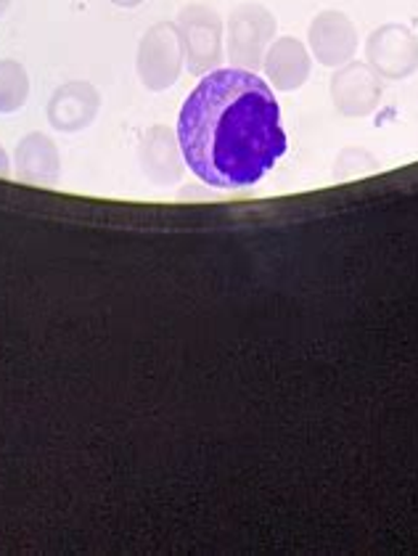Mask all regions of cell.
<instances>
[{
	"instance_id": "cell-13",
	"label": "cell",
	"mask_w": 418,
	"mask_h": 556,
	"mask_svg": "<svg viewBox=\"0 0 418 556\" xmlns=\"http://www.w3.org/2000/svg\"><path fill=\"white\" fill-rule=\"evenodd\" d=\"M0 175H9V156H5L3 147H0Z\"/></svg>"
},
{
	"instance_id": "cell-6",
	"label": "cell",
	"mask_w": 418,
	"mask_h": 556,
	"mask_svg": "<svg viewBox=\"0 0 418 556\" xmlns=\"http://www.w3.org/2000/svg\"><path fill=\"white\" fill-rule=\"evenodd\" d=\"M381 77L368 64L347 62L337 66L331 77V101L342 117L363 119L373 114L381 104Z\"/></svg>"
},
{
	"instance_id": "cell-11",
	"label": "cell",
	"mask_w": 418,
	"mask_h": 556,
	"mask_svg": "<svg viewBox=\"0 0 418 556\" xmlns=\"http://www.w3.org/2000/svg\"><path fill=\"white\" fill-rule=\"evenodd\" d=\"M16 173L29 184H53L59 178V151L42 132H29L16 147Z\"/></svg>"
},
{
	"instance_id": "cell-15",
	"label": "cell",
	"mask_w": 418,
	"mask_h": 556,
	"mask_svg": "<svg viewBox=\"0 0 418 556\" xmlns=\"http://www.w3.org/2000/svg\"><path fill=\"white\" fill-rule=\"evenodd\" d=\"M9 5H11V0H0V16H3L5 11H9Z\"/></svg>"
},
{
	"instance_id": "cell-9",
	"label": "cell",
	"mask_w": 418,
	"mask_h": 556,
	"mask_svg": "<svg viewBox=\"0 0 418 556\" xmlns=\"http://www.w3.org/2000/svg\"><path fill=\"white\" fill-rule=\"evenodd\" d=\"M313 70V59L302 40L278 38L273 40L263 59V72L268 83L281 93H292L307 83Z\"/></svg>"
},
{
	"instance_id": "cell-12",
	"label": "cell",
	"mask_w": 418,
	"mask_h": 556,
	"mask_svg": "<svg viewBox=\"0 0 418 556\" xmlns=\"http://www.w3.org/2000/svg\"><path fill=\"white\" fill-rule=\"evenodd\" d=\"M29 77L27 70L14 59L0 62V114L20 112L27 104Z\"/></svg>"
},
{
	"instance_id": "cell-3",
	"label": "cell",
	"mask_w": 418,
	"mask_h": 556,
	"mask_svg": "<svg viewBox=\"0 0 418 556\" xmlns=\"http://www.w3.org/2000/svg\"><path fill=\"white\" fill-rule=\"evenodd\" d=\"M278 22L265 5L241 3L236 5L228 20V59L230 66L257 72L263 70V59L268 53L276 35Z\"/></svg>"
},
{
	"instance_id": "cell-7",
	"label": "cell",
	"mask_w": 418,
	"mask_h": 556,
	"mask_svg": "<svg viewBox=\"0 0 418 556\" xmlns=\"http://www.w3.org/2000/svg\"><path fill=\"white\" fill-rule=\"evenodd\" d=\"M307 40H311L315 62L331 66V70L353 62L357 51V29L353 20L342 11H320L311 22Z\"/></svg>"
},
{
	"instance_id": "cell-8",
	"label": "cell",
	"mask_w": 418,
	"mask_h": 556,
	"mask_svg": "<svg viewBox=\"0 0 418 556\" xmlns=\"http://www.w3.org/2000/svg\"><path fill=\"white\" fill-rule=\"evenodd\" d=\"M101 109V96L90 83H66L48 101V123L62 132L88 128Z\"/></svg>"
},
{
	"instance_id": "cell-4",
	"label": "cell",
	"mask_w": 418,
	"mask_h": 556,
	"mask_svg": "<svg viewBox=\"0 0 418 556\" xmlns=\"http://www.w3.org/2000/svg\"><path fill=\"white\" fill-rule=\"evenodd\" d=\"M183 46L178 24L160 22L147 29L138 46V77L149 90H167L178 83L183 72Z\"/></svg>"
},
{
	"instance_id": "cell-2",
	"label": "cell",
	"mask_w": 418,
	"mask_h": 556,
	"mask_svg": "<svg viewBox=\"0 0 418 556\" xmlns=\"http://www.w3.org/2000/svg\"><path fill=\"white\" fill-rule=\"evenodd\" d=\"M178 35L191 75L204 77L223 64V20L215 9L202 3L186 5L178 14Z\"/></svg>"
},
{
	"instance_id": "cell-10",
	"label": "cell",
	"mask_w": 418,
	"mask_h": 556,
	"mask_svg": "<svg viewBox=\"0 0 418 556\" xmlns=\"http://www.w3.org/2000/svg\"><path fill=\"white\" fill-rule=\"evenodd\" d=\"M141 162L143 170L156 184H175L183 173V149L180 141L175 138V132L165 128V125H156L143 136L141 143Z\"/></svg>"
},
{
	"instance_id": "cell-14",
	"label": "cell",
	"mask_w": 418,
	"mask_h": 556,
	"mask_svg": "<svg viewBox=\"0 0 418 556\" xmlns=\"http://www.w3.org/2000/svg\"><path fill=\"white\" fill-rule=\"evenodd\" d=\"M114 5H123V9H136V5H141L143 0H112Z\"/></svg>"
},
{
	"instance_id": "cell-5",
	"label": "cell",
	"mask_w": 418,
	"mask_h": 556,
	"mask_svg": "<svg viewBox=\"0 0 418 556\" xmlns=\"http://www.w3.org/2000/svg\"><path fill=\"white\" fill-rule=\"evenodd\" d=\"M366 59L384 80H408L418 72V38L405 24H381L368 35Z\"/></svg>"
},
{
	"instance_id": "cell-1",
	"label": "cell",
	"mask_w": 418,
	"mask_h": 556,
	"mask_svg": "<svg viewBox=\"0 0 418 556\" xmlns=\"http://www.w3.org/2000/svg\"><path fill=\"white\" fill-rule=\"evenodd\" d=\"M178 141L189 170L226 191L257 186L289 149L273 88L239 66L210 72L191 90Z\"/></svg>"
}]
</instances>
